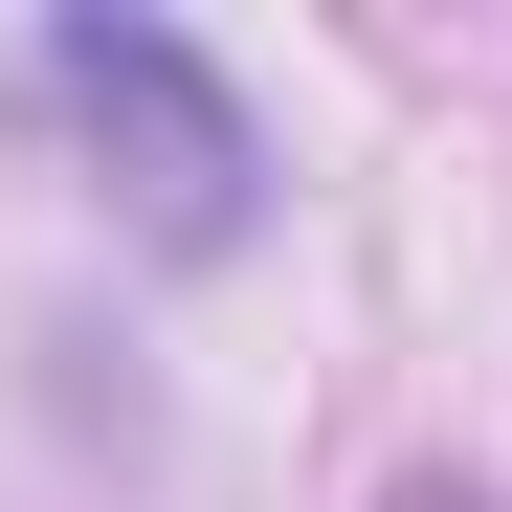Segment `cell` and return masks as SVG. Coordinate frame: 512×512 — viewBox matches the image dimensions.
Instances as JSON below:
<instances>
[{
    "mask_svg": "<svg viewBox=\"0 0 512 512\" xmlns=\"http://www.w3.org/2000/svg\"><path fill=\"white\" fill-rule=\"evenodd\" d=\"M23 112L90 156V201L156 245V268H245V245H268V112H245V67L201 23H156V0H45L23 23Z\"/></svg>",
    "mask_w": 512,
    "mask_h": 512,
    "instance_id": "1",
    "label": "cell"
},
{
    "mask_svg": "<svg viewBox=\"0 0 512 512\" xmlns=\"http://www.w3.org/2000/svg\"><path fill=\"white\" fill-rule=\"evenodd\" d=\"M379 512H490V490H468V468H401V490H379Z\"/></svg>",
    "mask_w": 512,
    "mask_h": 512,
    "instance_id": "2",
    "label": "cell"
}]
</instances>
